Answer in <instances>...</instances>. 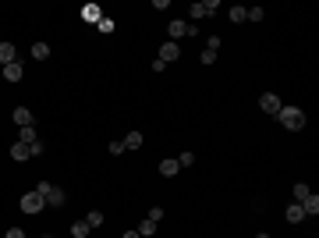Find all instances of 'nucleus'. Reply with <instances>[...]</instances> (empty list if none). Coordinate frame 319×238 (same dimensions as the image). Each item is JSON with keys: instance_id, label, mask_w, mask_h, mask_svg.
<instances>
[{"instance_id": "nucleus-26", "label": "nucleus", "mask_w": 319, "mask_h": 238, "mask_svg": "<svg viewBox=\"0 0 319 238\" xmlns=\"http://www.w3.org/2000/svg\"><path fill=\"white\" fill-rule=\"evenodd\" d=\"M178 164H181V167H192V164H195V153H181Z\"/></svg>"}, {"instance_id": "nucleus-2", "label": "nucleus", "mask_w": 319, "mask_h": 238, "mask_svg": "<svg viewBox=\"0 0 319 238\" xmlns=\"http://www.w3.org/2000/svg\"><path fill=\"white\" fill-rule=\"evenodd\" d=\"M36 192L46 199V206H64V192L54 181H36Z\"/></svg>"}, {"instance_id": "nucleus-21", "label": "nucleus", "mask_w": 319, "mask_h": 238, "mask_svg": "<svg viewBox=\"0 0 319 238\" xmlns=\"http://www.w3.org/2000/svg\"><path fill=\"white\" fill-rule=\"evenodd\" d=\"M245 11H248V8H230V11H227V18L238 25V22H245Z\"/></svg>"}, {"instance_id": "nucleus-30", "label": "nucleus", "mask_w": 319, "mask_h": 238, "mask_svg": "<svg viewBox=\"0 0 319 238\" xmlns=\"http://www.w3.org/2000/svg\"><path fill=\"white\" fill-rule=\"evenodd\" d=\"M4 238H28V234H25L22 227H8V234H4Z\"/></svg>"}, {"instance_id": "nucleus-22", "label": "nucleus", "mask_w": 319, "mask_h": 238, "mask_svg": "<svg viewBox=\"0 0 319 238\" xmlns=\"http://www.w3.org/2000/svg\"><path fill=\"white\" fill-rule=\"evenodd\" d=\"M308 192H312V188H308L305 181H298V185H294V203H302V199H305Z\"/></svg>"}, {"instance_id": "nucleus-4", "label": "nucleus", "mask_w": 319, "mask_h": 238, "mask_svg": "<svg viewBox=\"0 0 319 238\" xmlns=\"http://www.w3.org/2000/svg\"><path fill=\"white\" fill-rule=\"evenodd\" d=\"M216 8H220V0H202V4H192V11H188V15L198 22V18H210Z\"/></svg>"}, {"instance_id": "nucleus-8", "label": "nucleus", "mask_w": 319, "mask_h": 238, "mask_svg": "<svg viewBox=\"0 0 319 238\" xmlns=\"http://www.w3.org/2000/svg\"><path fill=\"white\" fill-rule=\"evenodd\" d=\"M18 61V50H14V43H0V68H8V64H14Z\"/></svg>"}, {"instance_id": "nucleus-20", "label": "nucleus", "mask_w": 319, "mask_h": 238, "mask_svg": "<svg viewBox=\"0 0 319 238\" xmlns=\"http://www.w3.org/2000/svg\"><path fill=\"white\" fill-rule=\"evenodd\" d=\"M86 224H89V227H100V224H103V213H100V210H89V213H86Z\"/></svg>"}, {"instance_id": "nucleus-24", "label": "nucleus", "mask_w": 319, "mask_h": 238, "mask_svg": "<svg viewBox=\"0 0 319 238\" xmlns=\"http://www.w3.org/2000/svg\"><path fill=\"white\" fill-rule=\"evenodd\" d=\"M28 156H43V139H36V142L28 146Z\"/></svg>"}, {"instance_id": "nucleus-15", "label": "nucleus", "mask_w": 319, "mask_h": 238, "mask_svg": "<svg viewBox=\"0 0 319 238\" xmlns=\"http://www.w3.org/2000/svg\"><path fill=\"white\" fill-rule=\"evenodd\" d=\"M36 139H39V135H36V125H32V128H18V142H25V146H32Z\"/></svg>"}, {"instance_id": "nucleus-27", "label": "nucleus", "mask_w": 319, "mask_h": 238, "mask_svg": "<svg viewBox=\"0 0 319 238\" xmlns=\"http://www.w3.org/2000/svg\"><path fill=\"white\" fill-rule=\"evenodd\" d=\"M96 29H100V32H114V22H110V18H100Z\"/></svg>"}, {"instance_id": "nucleus-12", "label": "nucleus", "mask_w": 319, "mask_h": 238, "mask_svg": "<svg viewBox=\"0 0 319 238\" xmlns=\"http://www.w3.org/2000/svg\"><path fill=\"white\" fill-rule=\"evenodd\" d=\"M181 171V164L174 160V156H167V160H160V174H164V178H174Z\"/></svg>"}, {"instance_id": "nucleus-6", "label": "nucleus", "mask_w": 319, "mask_h": 238, "mask_svg": "<svg viewBox=\"0 0 319 238\" xmlns=\"http://www.w3.org/2000/svg\"><path fill=\"white\" fill-rule=\"evenodd\" d=\"M11 117H14V125H18V128H32V125H36V117H32V110H28V107H14V114H11Z\"/></svg>"}, {"instance_id": "nucleus-19", "label": "nucleus", "mask_w": 319, "mask_h": 238, "mask_svg": "<svg viewBox=\"0 0 319 238\" xmlns=\"http://www.w3.org/2000/svg\"><path fill=\"white\" fill-rule=\"evenodd\" d=\"M135 231H138L142 238H149V234H156V220H149V217H146V220H142V227H135Z\"/></svg>"}, {"instance_id": "nucleus-25", "label": "nucleus", "mask_w": 319, "mask_h": 238, "mask_svg": "<svg viewBox=\"0 0 319 238\" xmlns=\"http://www.w3.org/2000/svg\"><path fill=\"white\" fill-rule=\"evenodd\" d=\"M110 153H114V156H121V153H128V149H124L121 139H114V142H110Z\"/></svg>"}, {"instance_id": "nucleus-29", "label": "nucleus", "mask_w": 319, "mask_h": 238, "mask_svg": "<svg viewBox=\"0 0 319 238\" xmlns=\"http://www.w3.org/2000/svg\"><path fill=\"white\" fill-rule=\"evenodd\" d=\"M198 61H202V64H213V61H216V54H213V50H202V54H198Z\"/></svg>"}, {"instance_id": "nucleus-11", "label": "nucleus", "mask_w": 319, "mask_h": 238, "mask_svg": "<svg viewBox=\"0 0 319 238\" xmlns=\"http://www.w3.org/2000/svg\"><path fill=\"white\" fill-rule=\"evenodd\" d=\"M284 217H288V224H302V220H305V210H302V203H291V206L284 210Z\"/></svg>"}, {"instance_id": "nucleus-28", "label": "nucleus", "mask_w": 319, "mask_h": 238, "mask_svg": "<svg viewBox=\"0 0 319 238\" xmlns=\"http://www.w3.org/2000/svg\"><path fill=\"white\" fill-rule=\"evenodd\" d=\"M149 220H156V224L164 220V206H152V210H149Z\"/></svg>"}, {"instance_id": "nucleus-31", "label": "nucleus", "mask_w": 319, "mask_h": 238, "mask_svg": "<svg viewBox=\"0 0 319 238\" xmlns=\"http://www.w3.org/2000/svg\"><path fill=\"white\" fill-rule=\"evenodd\" d=\"M121 238H142V234H138V231H124Z\"/></svg>"}, {"instance_id": "nucleus-14", "label": "nucleus", "mask_w": 319, "mask_h": 238, "mask_svg": "<svg viewBox=\"0 0 319 238\" xmlns=\"http://www.w3.org/2000/svg\"><path fill=\"white\" fill-rule=\"evenodd\" d=\"M89 231H92V227H89L86 220H74V224H71V238H89Z\"/></svg>"}, {"instance_id": "nucleus-13", "label": "nucleus", "mask_w": 319, "mask_h": 238, "mask_svg": "<svg viewBox=\"0 0 319 238\" xmlns=\"http://www.w3.org/2000/svg\"><path fill=\"white\" fill-rule=\"evenodd\" d=\"M50 57V43H32V61H46Z\"/></svg>"}, {"instance_id": "nucleus-1", "label": "nucleus", "mask_w": 319, "mask_h": 238, "mask_svg": "<svg viewBox=\"0 0 319 238\" xmlns=\"http://www.w3.org/2000/svg\"><path fill=\"white\" fill-rule=\"evenodd\" d=\"M276 117H280V125H284L288 132H302V128H305V110H302V107H280V110H276Z\"/></svg>"}, {"instance_id": "nucleus-10", "label": "nucleus", "mask_w": 319, "mask_h": 238, "mask_svg": "<svg viewBox=\"0 0 319 238\" xmlns=\"http://www.w3.org/2000/svg\"><path fill=\"white\" fill-rule=\"evenodd\" d=\"M302 210H305V217H316L319 213V195L316 192H308L305 199H302Z\"/></svg>"}, {"instance_id": "nucleus-32", "label": "nucleus", "mask_w": 319, "mask_h": 238, "mask_svg": "<svg viewBox=\"0 0 319 238\" xmlns=\"http://www.w3.org/2000/svg\"><path fill=\"white\" fill-rule=\"evenodd\" d=\"M256 238H270V234H266V231H259V234H256Z\"/></svg>"}, {"instance_id": "nucleus-18", "label": "nucleus", "mask_w": 319, "mask_h": 238, "mask_svg": "<svg viewBox=\"0 0 319 238\" xmlns=\"http://www.w3.org/2000/svg\"><path fill=\"white\" fill-rule=\"evenodd\" d=\"M82 18H86V22H100L103 15H100V8H96V4H86V8H82Z\"/></svg>"}, {"instance_id": "nucleus-9", "label": "nucleus", "mask_w": 319, "mask_h": 238, "mask_svg": "<svg viewBox=\"0 0 319 238\" xmlns=\"http://www.w3.org/2000/svg\"><path fill=\"white\" fill-rule=\"evenodd\" d=\"M22 75H25V64H22V61H14V64L4 68V78H8V82H22Z\"/></svg>"}, {"instance_id": "nucleus-23", "label": "nucleus", "mask_w": 319, "mask_h": 238, "mask_svg": "<svg viewBox=\"0 0 319 238\" xmlns=\"http://www.w3.org/2000/svg\"><path fill=\"white\" fill-rule=\"evenodd\" d=\"M220 47H224V39H220V36H210V39H206V50L220 54Z\"/></svg>"}, {"instance_id": "nucleus-5", "label": "nucleus", "mask_w": 319, "mask_h": 238, "mask_svg": "<svg viewBox=\"0 0 319 238\" xmlns=\"http://www.w3.org/2000/svg\"><path fill=\"white\" fill-rule=\"evenodd\" d=\"M178 57H181V47H178V43H170V39H167V43L160 47V61H164V64L170 68V64H174Z\"/></svg>"}, {"instance_id": "nucleus-3", "label": "nucleus", "mask_w": 319, "mask_h": 238, "mask_svg": "<svg viewBox=\"0 0 319 238\" xmlns=\"http://www.w3.org/2000/svg\"><path fill=\"white\" fill-rule=\"evenodd\" d=\"M18 206H22V213H43V210H46V199L32 188V192L22 195V203H18Z\"/></svg>"}, {"instance_id": "nucleus-17", "label": "nucleus", "mask_w": 319, "mask_h": 238, "mask_svg": "<svg viewBox=\"0 0 319 238\" xmlns=\"http://www.w3.org/2000/svg\"><path fill=\"white\" fill-rule=\"evenodd\" d=\"M11 156H14L18 164H22V160H28V146H25V142H14V146H11Z\"/></svg>"}, {"instance_id": "nucleus-33", "label": "nucleus", "mask_w": 319, "mask_h": 238, "mask_svg": "<svg viewBox=\"0 0 319 238\" xmlns=\"http://www.w3.org/2000/svg\"><path fill=\"white\" fill-rule=\"evenodd\" d=\"M43 238H54V234H43Z\"/></svg>"}, {"instance_id": "nucleus-16", "label": "nucleus", "mask_w": 319, "mask_h": 238, "mask_svg": "<svg viewBox=\"0 0 319 238\" xmlns=\"http://www.w3.org/2000/svg\"><path fill=\"white\" fill-rule=\"evenodd\" d=\"M121 142H124V149H138V146H142V132H128Z\"/></svg>"}, {"instance_id": "nucleus-7", "label": "nucleus", "mask_w": 319, "mask_h": 238, "mask_svg": "<svg viewBox=\"0 0 319 238\" xmlns=\"http://www.w3.org/2000/svg\"><path fill=\"white\" fill-rule=\"evenodd\" d=\"M259 107H262L266 114H276L284 103H280V96H276V93H262V96H259Z\"/></svg>"}]
</instances>
